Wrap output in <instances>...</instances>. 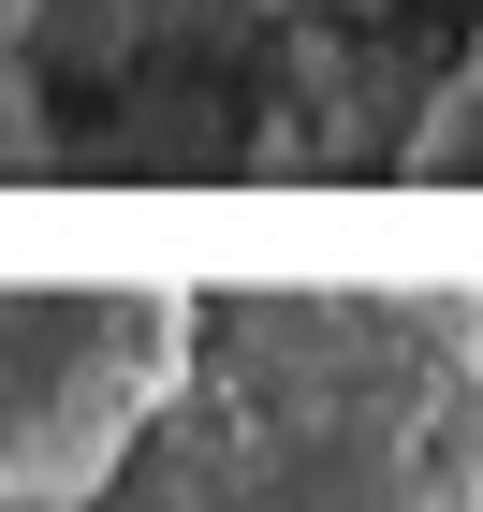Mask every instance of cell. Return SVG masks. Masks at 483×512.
<instances>
[{"label": "cell", "mask_w": 483, "mask_h": 512, "mask_svg": "<svg viewBox=\"0 0 483 512\" xmlns=\"http://www.w3.org/2000/svg\"><path fill=\"white\" fill-rule=\"evenodd\" d=\"M88 512H483V308L191 293L176 381Z\"/></svg>", "instance_id": "obj_1"}, {"label": "cell", "mask_w": 483, "mask_h": 512, "mask_svg": "<svg viewBox=\"0 0 483 512\" xmlns=\"http://www.w3.org/2000/svg\"><path fill=\"white\" fill-rule=\"evenodd\" d=\"M191 293L176 278H59L0 293V512H88L132 425L176 381Z\"/></svg>", "instance_id": "obj_2"}, {"label": "cell", "mask_w": 483, "mask_h": 512, "mask_svg": "<svg viewBox=\"0 0 483 512\" xmlns=\"http://www.w3.org/2000/svg\"><path fill=\"white\" fill-rule=\"evenodd\" d=\"M410 176H483V44L454 59V88L425 103V132H410Z\"/></svg>", "instance_id": "obj_3"}, {"label": "cell", "mask_w": 483, "mask_h": 512, "mask_svg": "<svg viewBox=\"0 0 483 512\" xmlns=\"http://www.w3.org/2000/svg\"><path fill=\"white\" fill-rule=\"evenodd\" d=\"M0 161H44V118H30V88L0 74Z\"/></svg>", "instance_id": "obj_4"}]
</instances>
